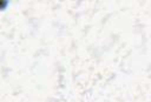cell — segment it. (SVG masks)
<instances>
[{
  "label": "cell",
  "instance_id": "cell-1",
  "mask_svg": "<svg viewBox=\"0 0 151 102\" xmlns=\"http://www.w3.org/2000/svg\"><path fill=\"white\" fill-rule=\"evenodd\" d=\"M6 5H7V1H1V2H0V9L5 8V7H6Z\"/></svg>",
  "mask_w": 151,
  "mask_h": 102
}]
</instances>
